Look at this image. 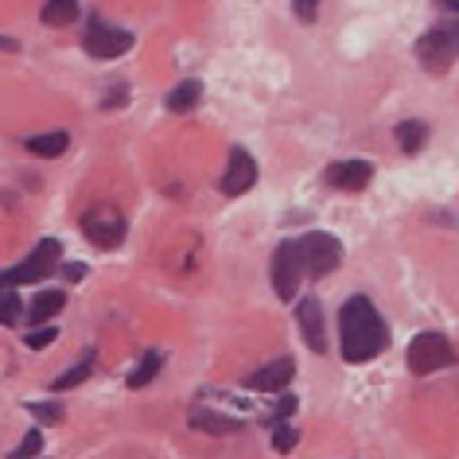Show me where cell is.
<instances>
[{
  "label": "cell",
  "mask_w": 459,
  "mask_h": 459,
  "mask_svg": "<svg viewBox=\"0 0 459 459\" xmlns=\"http://www.w3.org/2000/svg\"><path fill=\"white\" fill-rule=\"evenodd\" d=\"M339 347L351 366L370 362L389 347L385 319L377 316V307L366 300V296H351V300L339 307Z\"/></svg>",
  "instance_id": "cell-1"
},
{
  "label": "cell",
  "mask_w": 459,
  "mask_h": 459,
  "mask_svg": "<svg viewBox=\"0 0 459 459\" xmlns=\"http://www.w3.org/2000/svg\"><path fill=\"white\" fill-rule=\"evenodd\" d=\"M296 249V261H300V273L304 277H327V273H335L342 265V246L339 238L324 234V230H316V234H304L292 242Z\"/></svg>",
  "instance_id": "cell-2"
},
{
  "label": "cell",
  "mask_w": 459,
  "mask_h": 459,
  "mask_svg": "<svg viewBox=\"0 0 459 459\" xmlns=\"http://www.w3.org/2000/svg\"><path fill=\"white\" fill-rule=\"evenodd\" d=\"M59 257H63V242L59 238H43V242L31 249V254L20 261L16 269H8V273H0V284L4 289H16V284H31V281H43L48 273H55V265H59Z\"/></svg>",
  "instance_id": "cell-3"
},
{
  "label": "cell",
  "mask_w": 459,
  "mask_h": 459,
  "mask_svg": "<svg viewBox=\"0 0 459 459\" xmlns=\"http://www.w3.org/2000/svg\"><path fill=\"white\" fill-rule=\"evenodd\" d=\"M452 362V342L440 331H420L417 339L409 342V370L412 374H436Z\"/></svg>",
  "instance_id": "cell-4"
},
{
  "label": "cell",
  "mask_w": 459,
  "mask_h": 459,
  "mask_svg": "<svg viewBox=\"0 0 459 459\" xmlns=\"http://www.w3.org/2000/svg\"><path fill=\"white\" fill-rule=\"evenodd\" d=\"M82 234L98 249H117L125 238V218L117 206H94V211L82 214Z\"/></svg>",
  "instance_id": "cell-5"
},
{
  "label": "cell",
  "mask_w": 459,
  "mask_h": 459,
  "mask_svg": "<svg viewBox=\"0 0 459 459\" xmlns=\"http://www.w3.org/2000/svg\"><path fill=\"white\" fill-rule=\"evenodd\" d=\"M82 48H86L90 55H94V59H117V55H125V51L133 48V36H129L125 28L106 24L101 16H90Z\"/></svg>",
  "instance_id": "cell-6"
},
{
  "label": "cell",
  "mask_w": 459,
  "mask_h": 459,
  "mask_svg": "<svg viewBox=\"0 0 459 459\" xmlns=\"http://www.w3.org/2000/svg\"><path fill=\"white\" fill-rule=\"evenodd\" d=\"M300 281H304V273H300V261H296L292 242H281V246H277V254H273V289H277L281 300L296 304Z\"/></svg>",
  "instance_id": "cell-7"
},
{
  "label": "cell",
  "mask_w": 459,
  "mask_h": 459,
  "mask_svg": "<svg viewBox=\"0 0 459 459\" xmlns=\"http://www.w3.org/2000/svg\"><path fill=\"white\" fill-rule=\"evenodd\" d=\"M370 179H374L370 160H339V164H331L324 171V183L335 191H362V187H370Z\"/></svg>",
  "instance_id": "cell-8"
},
{
  "label": "cell",
  "mask_w": 459,
  "mask_h": 459,
  "mask_svg": "<svg viewBox=\"0 0 459 459\" xmlns=\"http://www.w3.org/2000/svg\"><path fill=\"white\" fill-rule=\"evenodd\" d=\"M296 324L304 331V342L316 354H327V335H324V304L319 296H300L296 300Z\"/></svg>",
  "instance_id": "cell-9"
},
{
  "label": "cell",
  "mask_w": 459,
  "mask_h": 459,
  "mask_svg": "<svg viewBox=\"0 0 459 459\" xmlns=\"http://www.w3.org/2000/svg\"><path fill=\"white\" fill-rule=\"evenodd\" d=\"M257 183V160L246 148H230V164L222 176V195H246Z\"/></svg>",
  "instance_id": "cell-10"
},
{
  "label": "cell",
  "mask_w": 459,
  "mask_h": 459,
  "mask_svg": "<svg viewBox=\"0 0 459 459\" xmlns=\"http://www.w3.org/2000/svg\"><path fill=\"white\" fill-rule=\"evenodd\" d=\"M417 59H420V66H424V71H432V74H444L447 66H452L455 51H452V43H447V36H444V31L436 28V31H429V36H420V39H417Z\"/></svg>",
  "instance_id": "cell-11"
},
{
  "label": "cell",
  "mask_w": 459,
  "mask_h": 459,
  "mask_svg": "<svg viewBox=\"0 0 459 459\" xmlns=\"http://www.w3.org/2000/svg\"><path fill=\"white\" fill-rule=\"evenodd\" d=\"M296 377V362L292 359H277V362H265L261 370H254L246 377L249 389H257V394H281L284 385H289Z\"/></svg>",
  "instance_id": "cell-12"
},
{
  "label": "cell",
  "mask_w": 459,
  "mask_h": 459,
  "mask_svg": "<svg viewBox=\"0 0 459 459\" xmlns=\"http://www.w3.org/2000/svg\"><path fill=\"white\" fill-rule=\"evenodd\" d=\"M63 304H66V292H59V289H48V292L31 296L28 324H31V327H43L51 316H59V312H63Z\"/></svg>",
  "instance_id": "cell-13"
},
{
  "label": "cell",
  "mask_w": 459,
  "mask_h": 459,
  "mask_svg": "<svg viewBox=\"0 0 459 459\" xmlns=\"http://www.w3.org/2000/svg\"><path fill=\"white\" fill-rule=\"evenodd\" d=\"M191 424L199 432H214V436H226V432H238L242 424H238L234 417H222V412H211V409H195L191 412Z\"/></svg>",
  "instance_id": "cell-14"
},
{
  "label": "cell",
  "mask_w": 459,
  "mask_h": 459,
  "mask_svg": "<svg viewBox=\"0 0 459 459\" xmlns=\"http://www.w3.org/2000/svg\"><path fill=\"white\" fill-rule=\"evenodd\" d=\"M24 148H28L31 156H48V160H51V156H63L66 148H71V136H66V133H43V136H28Z\"/></svg>",
  "instance_id": "cell-15"
},
{
  "label": "cell",
  "mask_w": 459,
  "mask_h": 459,
  "mask_svg": "<svg viewBox=\"0 0 459 459\" xmlns=\"http://www.w3.org/2000/svg\"><path fill=\"white\" fill-rule=\"evenodd\" d=\"M199 98H203V82L187 78V82H179V86L168 94V109H171V113H191L195 106H199Z\"/></svg>",
  "instance_id": "cell-16"
},
{
  "label": "cell",
  "mask_w": 459,
  "mask_h": 459,
  "mask_svg": "<svg viewBox=\"0 0 459 459\" xmlns=\"http://www.w3.org/2000/svg\"><path fill=\"white\" fill-rule=\"evenodd\" d=\"M394 136H397V144H401V152H420L424 148V141H429V125L424 121H401L397 129H394Z\"/></svg>",
  "instance_id": "cell-17"
},
{
  "label": "cell",
  "mask_w": 459,
  "mask_h": 459,
  "mask_svg": "<svg viewBox=\"0 0 459 459\" xmlns=\"http://www.w3.org/2000/svg\"><path fill=\"white\" fill-rule=\"evenodd\" d=\"M43 24H51V28H63V24H74L78 20V0H48L43 4V13H39Z\"/></svg>",
  "instance_id": "cell-18"
},
{
  "label": "cell",
  "mask_w": 459,
  "mask_h": 459,
  "mask_svg": "<svg viewBox=\"0 0 459 459\" xmlns=\"http://www.w3.org/2000/svg\"><path fill=\"white\" fill-rule=\"evenodd\" d=\"M90 374H94V351H86L82 359H78V362L71 366V370L55 377V394H63V389H74V385H82Z\"/></svg>",
  "instance_id": "cell-19"
},
{
  "label": "cell",
  "mask_w": 459,
  "mask_h": 459,
  "mask_svg": "<svg viewBox=\"0 0 459 459\" xmlns=\"http://www.w3.org/2000/svg\"><path fill=\"white\" fill-rule=\"evenodd\" d=\"M160 366H164V354H160V351H148L144 359H141V366H136V370L129 374V389L148 385V382H152V377L160 374Z\"/></svg>",
  "instance_id": "cell-20"
},
{
  "label": "cell",
  "mask_w": 459,
  "mask_h": 459,
  "mask_svg": "<svg viewBox=\"0 0 459 459\" xmlns=\"http://www.w3.org/2000/svg\"><path fill=\"white\" fill-rule=\"evenodd\" d=\"M16 319H20V296H16V289H4V284H0V324L13 327Z\"/></svg>",
  "instance_id": "cell-21"
},
{
  "label": "cell",
  "mask_w": 459,
  "mask_h": 459,
  "mask_svg": "<svg viewBox=\"0 0 459 459\" xmlns=\"http://www.w3.org/2000/svg\"><path fill=\"white\" fill-rule=\"evenodd\" d=\"M296 444H300L296 424H277V432H273V447H277V452H292Z\"/></svg>",
  "instance_id": "cell-22"
},
{
  "label": "cell",
  "mask_w": 459,
  "mask_h": 459,
  "mask_svg": "<svg viewBox=\"0 0 459 459\" xmlns=\"http://www.w3.org/2000/svg\"><path fill=\"white\" fill-rule=\"evenodd\" d=\"M28 412H31L36 420H43V424H59V420H63V409H59V405H48V401H31Z\"/></svg>",
  "instance_id": "cell-23"
},
{
  "label": "cell",
  "mask_w": 459,
  "mask_h": 459,
  "mask_svg": "<svg viewBox=\"0 0 459 459\" xmlns=\"http://www.w3.org/2000/svg\"><path fill=\"white\" fill-rule=\"evenodd\" d=\"M39 447H43V436L39 432H28L24 440H20V447L8 459H31V455H39Z\"/></svg>",
  "instance_id": "cell-24"
},
{
  "label": "cell",
  "mask_w": 459,
  "mask_h": 459,
  "mask_svg": "<svg viewBox=\"0 0 459 459\" xmlns=\"http://www.w3.org/2000/svg\"><path fill=\"white\" fill-rule=\"evenodd\" d=\"M55 335H59L55 327H36V331H28V335H24V342L31 351H43V347H51V342H55Z\"/></svg>",
  "instance_id": "cell-25"
},
{
  "label": "cell",
  "mask_w": 459,
  "mask_h": 459,
  "mask_svg": "<svg viewBox=\"0 0 459 459\" xmlns=\"http://www.w3.org/2000/svg\"><path fill=\"white\" fill-rule=\"evenodd\" d=\"M292 13H296V20H304V24H316L319 0H292Z\"/></svg>",
  "instance_id": "cell-26"
},
{
  "label": "cell",
  "mask_w": 459,
  "mask_h": 459,
  "mask_svg": "<svg viewBox=\"0 0 459 459\" xmlns=\"http://www.w3.org/2000/svg\"><path fill=\"white\" fill-rule=\"evenodd\" d=\"M440 31H444V36H447V43H452V51H459V20L452 16V20H447V24H444Z\"/></svg>",
  "instance_id": "cell-27"
},
{
  "label": "cell",
  "mask_w": 459,
  "mask_h": 459,
  "mask_svg": "<svg viewBox=\"0 0 459 459\" xmlns=\"http://www.w3.org/2000/svg\"><path fill=\"white\" fill-rule=\"evenodd\" d=\"M63 273H66V281H82L86 277V265H82V261H71Z\"/></svg>",
  "instance_id": "cell-28"
},
{
  "label": "cell",
  "mask_w": 459,
  "mask_h": 459,
  "mask_svg": "<svg viewBox=\"0 0 459 459\" xmlns=\"http://www.w3.org/2000/svg\"><path fill=\"white\" fill-rule=\"evenodd\" d=\"M436 4H440V8H447V13H452V16L459 20V0H436Z\"/></svg>",
  "instance_id": "cell-29"
},
{
  "label": "cell",
  "mask_w": 459,
  "mask_h": 459,
  "mask_svg": "<svg viewBox=\"0 0 459 459\" xmlns=\"http://www.w3.org/2000/svg\"><path fill=\"white\" fill-rule=\"evenodd\" d=\"M0 51H20V43L13 36H0Z\"/></svg>",
  "instance_id": "cell-30"
}]
</instances>
